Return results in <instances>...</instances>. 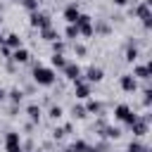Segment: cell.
I'll list each match as a JSON object with an SVG mask.
<instances>
[{"mask_svg":"<svg viewBox=\"0 0 152 152\" xmlns=\"http://www.w3.org/2000/svg\"><path fill=\"white\" fill-rule=\"evenodd\" d=\"M33 81H36L38 86H43V88H50V86H55L57 74H55V69H52V66L36 64V66H33Z\"/></svg>","mask_w":152,"mask_h":152,"instance_id":"6da1fadb","label":"cell"},{"mask_svg":"<svg viewBox=\"0 0 152 152\" xmlns=\"http://www.w3.org/2000/svg\"><path fill=\"white\" fill-rule=\"evenodd\" d=\"M150 7H152V0H142V2H138V5H135V10H133V12H135V17L142 21V26H145V28H150V26H152V10H150Z\"/></svg>","mask_w":152,"mask_h":152,"instance_id":"7a4b0ae2","label":"cell"},{"mask_svg":"<svg viewBox=\"0 0 152 152\" xmlns=\"http://www.w3.org/2000/svg\"><path fill=\"white\" fill-rule=\"evenodd\" d=\"M114 119L124 121L126 126H133V124L138 121V114H135L128 104H116V107H114Z\"/></svg>","mask_w":152,"mask_h":152,"instance_id":"3957f363","label":"cell"},{"mask_svg":"<svg viewBox=\"0 0 152 152\" xmlns=\"http://www.w3.org/2000/svg\"><path fill=\"white\" fill-rule=\"evenodd\" d=\"M5 152H24L21 147V135L17 131H7L5 133Z\"/></svg>","mask_w":152,"mask_h":152,"instance_id":"277c9868","label":"cell"},{"mask_svg":"<svg viewBox=\"0 0 152 152\" xmlns=\"http://www.w3.org/2000/svg\"><path fill=\"white\" fill-rule=\"evenodd\" d=\"M28 19H31V26H33V28H38V31H40V28H45V26H52L50 14H48V12H40V10H38V12H31V14H28Z\"/></svg>","mask_w":152,"mask_h":152,"instance_id":"5b68a950","label":"cell"},{"mask_svg":"<svg viewBox=\"0 0 152 152\" xmlns=\"http://www.w3.org/2000/svg\"><path fill=\"white\" fill-rule=\"evenodd\" d=\"M76 28H78V36H93V17L90 14H78L76 19Z\"/></svg>","mask_w":152,"mask_h":152,"instance_id":"8992f818","label":"cell"},{"mask_svg":"<svg viewBox=\"0 0 152 152\" xmlns=\"http://www.w3.org/2000/svg\"><path fill=\"white\" fill-rule=\"evenodd\" d=\"M119 88H121L124 93H135V90H138V78H135L133 74H121V76H119Z\"/></svg>","mask_w":152,"mask_h":152,"instance_id":"52a82bcc","label":"cell"},{"mask_svg":"<svg viewBox=\"0 0 152 152\" xmlns=\"http://www.w3.org/2000/svg\"><path fill=\"white\" fill-rule=\"evenodd\" d=\"M74 95H76L78 100H88V97H90V83H86L83 78L74 81Z\"/></svg>","mask_w":152,"mask_h":152,"instance_id":"ba28073f","label":"cell"},{"mask_svg":"<svg viewBox=\"0 0 152 152\" xmlns=\"http://www.w3.org/2000/svg\"><path fill=\"white\" fill-rule=\"evenodd\" d=\"M62 71H64V76H66L69 81H78V78H83V71H81V66H78L76 62H66V66H64Z\"/></svg>","mask_w":152,"mask_h":152,"instance_id":"9c48e42d","label":"cell"},{"mask_svg":"<svg viewBox=\"0 0 152 152\" xmlns=\"http://www.w3.org/2000/svg\"><path fill=\"white\" fill-rule=\"evenodd\" d=\"M133 76H135V78H142V81H150V76H152V62H147V64H135V66H133Z\"/></svg>","mask_w":152,"mask_h":152,"instance_id":"30bf717a","label":"cell"},{"mask_svg":"<svg viewBox=\"0 0 152 152\" xmlns=\"http://www.w3.org/2000/svg\"><path fill=\"white\" fill-rule=\"evenodd\" d=\"M147 124H150V116H142V119L138 116V121L131 126V128H133V135H135V138H142V135H147V128H150Z\"/></svg>","mask_w":152,"mask_h":152,"instance_id":"8fae6325","label":"cell"},{"mask_svg":"<svg viewBox=\"0 0 152 152\" xmlns=\"http://www.w3.org/2000/svg\"><path fill=\"white\" fill-rule=\"evenodd\" d=\"M104 78V71L100 66H88L86 69V83H100Z\"/></svg>","mask_w":152,"mask_h":152,"instance_id":"7c38bea8","label":"cell"},{"mask_svg":"<svg viewBox=\"0 0 152 152\" xmlns=\"http://www.w3.org/2000/svg\"><path fill=\"white\" fill-rule=\"evenodd\" d=\"M78 14H81V10H78V5H76V2H71V5H66V7H64V21H66V24H76Z\"/></svg>","mask_w":152,"mask_h":152,"instance_id":"4fadbf2b","label":"cell"},{"mask_svg":"<svg viewBox=\"0 0 152 152\" xmlns=\"http://www.w3.org/2000/svg\"><path fill=\"white\" fill-rule=\"evenodd\" d=\"M28 57H31V52L26 50V48H17V50H12V62H17V64H26L28 62Z\"/></svg>","mask_w":152,"mask_h":152,"instance_id":"5bb4252c","label":"cell"},{"mask_svg":"<svg viewBox=\"0 0 152 152\" xmlns=\"http://www.w3.org/2000/svg\"><path fill=\"white\" fill-rule=\"evenodd\" d=\"M40 38L48 43H55V40H59V31L55 26H45V28H40Z\"/></svg>","mask_w":152,"mask_h":152,"instance_id":"9a60e30c","label":"cell"},{"mask_svg":"<svg viewBox=\"0 0 152 152\" xmlns=\"http://www.w3.org/2000/svg\"><path fill=\"white\" fill-rule=\"evenodd\" d=\"M5 48H10V50H17V48H24V43H21V38H19V33H7L5 36V43H2Z\"/></svg>","mask_w":152,"mask_h":152,"instance_id":"2e32d148","label":"cell"},{"mask_svg":"<svg viewBox=\"0 0 152 152\" xmlns=\"http://www.w3.org/2000/svg\"><path fill=\"white\" fill-rule=\"evenodd\" d=\"M26 114H28L31 124H38V121H40V114H43V112H40V107H38L36 102H33V104H28V107H26Z\"/></svg>","mask_w":152,"mask_h":152,"instance_id":"e0dca14e","label":"cell"},{"mask_svg":"<svg viewBox=\"0 0 152 152\" xmlns=\"http://www.w3.org/2000/svg\"><path fill=\"white\" fill-rule=\"evenodd\" d=\"M100 135H104L107 140H116V138L121 135V131H119L116 126H104V128L100 131Z\"/></svg>","mask_w":152,"mask_h":152,"instance_id":"ac0fdd59","label":"cell"},{"mask_svg":"<svg viewBox=\"0 0 152 152\" xmlns=\"http://www.w3.org/2000/svg\"><path fill=\"white\" fill-rule=\"evenodd\" d=\"M50 62H52V66H57V69H64V66H66V57L59 55V52H52Z\"/></svg>","mask_w":152,"mask_h":152,"instance_id":"d6986e66","label":"cell"},{"mask_svg":"<svg viewBox=\"0 0 152 152\" xmlns=\"http://www.w3.org/2000/svg\"><path fill=\"white\" fill-rule=\"evenodd\" d=\"M48 116H50L52 121H59V119L64 116V109H62L59 104H52V107H50V112H48Z\"/></svg>","mask_w":152,"mask_h":152,"instance_id":"ffe728a7","label":"cell"},{"mask_svg":"<svg viewBox=\"0 0 152 152\" xmlns=\"http://www.w3.org/2000/svg\"><path fill=\"white\" fill-rule=\"evenodd\" d=\"M138 55H140V52H138V48H135V45H128V48H126V57H124V59L133 64V62L138 59Z\"/></svg>","mask_w":152,"mask_h":152,"instance_id":"44dd1931","label":"cell"},{"mask_svg":"<svg viewBox=\"0 0 152 152\" xmlns=\"http://www.w3.org/2000/svg\"><path fill=\"white\" fill-rule=\"evenodd\" d=\"M86 112H88V114H100V112H102V104H100L97 100H88Z\"/></svg>","mask_w":152,"mask_h":152,"instance_id":"7402d4cb","label":"cell"},{"mask_svg":"<svg viewBox=\"0 0 152 152\" xmlns=\"http://www.w3.org/2000/svg\"><path fill=\"white\" fill-rule=\"evenodd\" d=\"M64 36H66L69 40H76V38H78V28H76V24H66V28H64Z\"/></svg>","mask_w":152,"mask_h":152,"instance_id":"603a6c76","label":"cell"},{"mask_svg":"<svg viewBox=\"0 0 152 152\" xmlns=\"http://www.w3.org/2000/svg\"><path fill=\"white\" fill-rule=\"evenodd\" d=\"M7 95H10V100H12V102H14V104H19V102H21V100H24V93H21V90H19V88H12V90H10V93H7Z\"/></svg>","mask_w":152,"mask_h":152,"instance_id":"cb8c5ba5","label":"cell"},{"mask_svg":"<svg viewBox=\"0 0 152 152\" xmlns=\"http://www.w3.org/2000/svg\"><path fill=\"white\" fill-rule=\"evenodd\" d=\"M71 114H74V119H86V107H81V104H74L71 107Z\"/></svg>","mask_w":152,"mask_h":152,"instance_id":"d4e9b609","label":"cell"},{"mask_svg":"<svg viewBox=\"0 0 152 152\" xmlns=\"http://www.w3.org/2000/svg\"><path fill=\"white\" fill-rule=\"evenodd\" d=\"M71 150H74V152H86V150H88V142H86V140H74V142H71Z\"/></svg>","mask_w":152,"mask_h":152,"instance_id":"484cf974","label":"cell"},{"mask_svg":"<svg viewBox=\"0 0 152 152\" xmlns=\"http://www.w3.org/2000/svg\"><path fill=\"white\" fill-rule=\"evenodd\" d=\"M142 147H145V145H142V142H138V140H133V142H131V145H128V150H126V152H140V150H142Z\"/></svg>","mask_w":152,"mask_h":152,"instance_id":"4316f807","label":"cell"},{"mask_svg":"<svg viewBox=\"0 0 152 152\" xmlns=\"http://www.w3.org/2000/svg\"><path fill=\"white\" fill-rule=\"evenodd\" d=\"M52 50L59 52V55H64V40H55V43H52Z\"/></svg>","mask_w":152,"mask_h":152,"instance_id":"83f0119b","label":"cell"},{"mask_svg":"<svg viewBox=\"0 0 152 152\" xmlns=\"http://www.w3.org/2000/svg\"><path fill=\"white\" fill-rule=\"evenodd\" d=\"M74 52L83 57V55H86V45H81V43H76V45H74Z\"/></svg>","mask_w":152,"mask_h":152,"instance_id":"f1b7e54d","label":"cell"},{"mask_svg":"<svg viewBox=\"0 0 152 152\" xmlns=\"http://www.w3.org/2000/svg\"><path fill=\"white\" fill-rule=\"evenodd\" d=\"M0 55H2L5 59H10V57H12V50H10V48H5V45H0Z\"/></svg>","mask_w":152,"mask_h":152,"instance_id":"f546056e","label":"cell"},{"mask_svg":"<svg viewBox=\"0 0 152 152\" xmlns=\"http://www.w3.org/2000/svg\"><path fill=\"white\" fill-rule=\"evenodd\" d=\"M64 133H66L64 128H55V131H52V135H55V138H64Z\"/></svg>","mask_w":152,"mask_h":152,"instance_id":"4dcf8cb0","label":"cell"},{"mask_svg":"<svg viewBox=\"0 0 152 152\" xmlns=\"http://www.w3.org/2000/svg\"><path fill=\"white\" fill-rule=\"evenodd\" d=\"M112 2H114V5H116V7H124V5H126V2H128V0H112Z\"/></svg>","mask_w":152,"mask_h":152,"instance_id":"1f68e13d","label":"cell"},{"mask_svg":"<svg viewBox=\"0 0 152 152\" xmlns=\"http://www.w3.org/2000/svg\"><path fill=\"white\" fill-rule=\"evenodd\" d=\"M5 95H7V93H5V90H2V88H0V100H2V97H5Z\"/></svg>","mask_w":152,"mask_h":152,"instance_id":"d6a6232c","label":"cell"},{"mask_svg":"<svg viewBox=\"0 0 152 152\" xmlns=\"http://www.w3.org/2000/svg\"><path fill=\"white\" fill-rule=\"evenodd\" d=\"M140 152H152V150H150V147H147V145H145V147H142V150H140Z\"/></svg>","mask_w":152,"mask_h":152,"instance_id":"836d02e7","label":"cell"},{"mask_svg":"<svg viewBox=\"0 0 152 152\" xmlns=\"http://www.w3.org/2000/svg\"><path fill=\"white\" fill-rule=\"evenodd\" d=\"M2 43H5V36H2V33H0V45H2Z\"/></svg>","mask_w":152,"mask_h":152,"instance_id":"e575fe53","label":"cell"},{"mask_svg":"<svg viewBox=\"0 0 152 152\" xmlns=\"http://www.w3.org/2000/svg\"><path fill=\"white\" fill-rule=\"evenodd\" d=\"M62 152H74V150H71V147H66V150H62Z\"/></svg>","mask_w":152,"mask_h":152,"instance_id":"d590c367","label":"cell"},{"mask_svg":"<svg viewBox=\"0 0 152 152\" xmlns=\"http://www.w3.org/2000/svg\"><path fill=\"white\" fill-rule=\"evenodd\" d=\"M31 152H40V150H31Z\"/></svg>","mask_w":152,"mask_h":152,"instance_id":"8d00e7d4","label":"cell"},{"mask_svg":"<svg viewBox=\"0 0 152 152\" xmlns=\"http://www.w3.org/2000/svg\"><path fill=\"white\" fill-rule=\"evenodd\" d=\"M0 24H2V17H0Z\"/></svg>","mask_w":152,"mask_h":152,"instance_id":"74e56055","label":"cell"}]
</instances>
